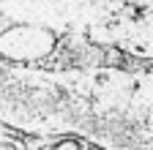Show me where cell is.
I'll return each instance as SVG.
<instances>
[{
    "label": "cell",
    "instance_id": "obj_1",
    "mask_svg": "<svg viewBox=\"0 0 153 150\" xmlns=\"http://www.w3.org/2000/svg\"><path fill=\"white\" fill-rule=\"evenodd\" d=\"M55 150H79V142L76 139H63V142H57Z\"/></svg>",
    "mask_w": 153,
    "mask_h": 150
}]
</instances>
